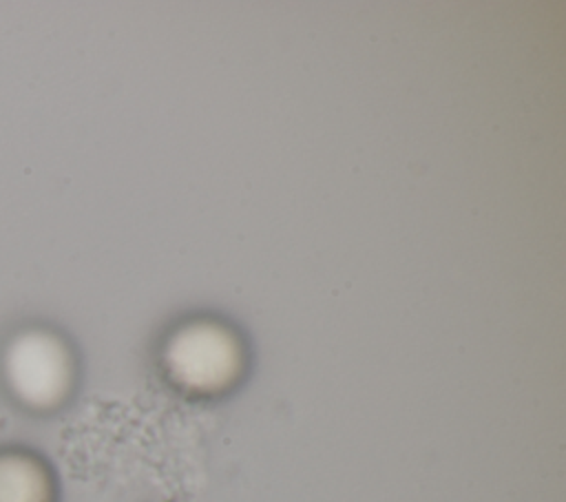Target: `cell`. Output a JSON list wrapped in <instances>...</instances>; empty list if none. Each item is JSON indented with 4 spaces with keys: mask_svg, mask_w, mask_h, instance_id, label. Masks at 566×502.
<instances>
[{
    "mask_svg": "<svg viewBox=\"0 0 566 502\" xmlns=\"http://www.w3.org/2000/svg\"><path fill=\"white\" fill-rule=\"evenodd\" d=\"M2 378L24 409L46 414L71 394L75 360L60 334L46 327L18 330L2 352Z\"/></svg>",
    "mask_w": 566,
    "mask_h": 502,
    "instance_id": "6da1fadb",
    "label": "cell"
},
{
    "mask_svg": "<svg viewBox=\"0 0 566 502\" xmlns=\"http://www.w3.org/2000/svg\"><path fill=\"white\" fill-rule=\"evenodd\" d=\"M164 363L170 378L190 391H217L239 372V345L221 325L199 321L177 330L166 349Z\"/></svg>",
    "mask_w": 566,
    "mask_h": 502,
    "instance_id": "7a4b0ae2",
    "label": "cell"
},
{
    "mask_svg": "<svg viewBox=\"0 0 566 502\" xmlns=\"http://www.w3.org/2000/svg\"><path fill=\"white\" fill-rule=\"evenodd\" d=\"M57 482L44 458L27 449L0 451V502H55Z\"/></svg>",
    "mask_w": 566,
    "mask_h": 502,
    "instance_id": "3957f363",
    "label": "cell"
}]
</instances>
